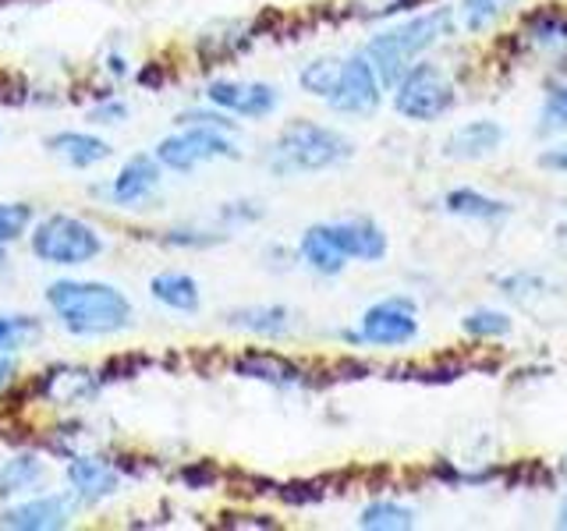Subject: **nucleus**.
I'll return each instance as SVG.
<instances>
[{
    "instance_id": "39",
    "label": "nucleus",
    "mask_w": 567,
    "mask_h": 531,
    "mask_svg": "<svg viewBox=\"0 0 567 531\" xmlns=\"http://www.w3.org/2000/svg\"><path fill=\"white\" fill-rule=\"evenodd\" d=\"M138 82H142V85H150V88H164V67H159L156 61L146 64V67L138 71Z\"/></svg>"
},
{
    "instance_id": "42",
    "label": "nucleus",
    "mask_w": 567,
    "mask_h": 531,
    "mask_svg": "<svg viewBox=\"0 0 567 531\" xmlns=\"http://www.w3.org/2000/svg\"><path fill=\"white\" fill-rule=\"evenodd\" d=\"M4 266H8V256H4V248H0V270H4Z\"/></svg>"
},
{
    "instance_id": "6",
    "label": "nucleus",
    "mask_w": 567,
    "mask_h": 531,
    "mask_svg": "<svg viewBox=\"0 0 567 531\" xmlns=\"http://www.w3.org/2000/svg\"><path fill=\"white\" fill-rule=\"evenodd\" d=\"M235 132L213 128V124H182V132H174L167 138L156 142V159L164 170L174 174H192L203 164H217V159H238L241 149L230 138Z\"/></svg>"
},
{
    "instance_id": "40",
    "label": "nucleus",
    "mask_w": 567,
    "mask_h": 531,
    "mask_svg": "<svg viewBox=\"0 0 567 531\" xmlns=\"http://www.w3.org/2000/svg\"><path fill=\"white\" fill-rule=\"evenodd\" d=\"M106 71H111V79H124L128 75V61H124L121 53H111V58H106Z\"/></svg>"
},
{
    "instance_id": "31",
    "label": "nucleus",
    "mask_w": 567,
    "mask_h": 531,
    "mask_svg": "<svg viewBox=\"0 0 567 531\" xmlns=\"http://www.w3.org/2000/svg\"><path fill=\"white\" fill-rule=\"evenodd\" d=\"M35 209L29 202H0V248L14 244L32 230Z\"/></svg>"
},
{
    "instance_id": "4",
    "label": "nucleus",
    "mask_w": 567,
    "mask_h": 531,
    "mask_svg": "<svg viewBox=\"0 0 567 531\" xmlns=\"http://www.w3.org/2000/svg\"><path fill=\"white\" fill-rule=\"evenodd\" d=\"M394 111L412 124H436L457 106V85L454 75L436 61H415L412 67L390 88Z\"/></svg>"
},
{
    "instance_id": "7",
    "label": "nucleus",
    "mask_w": 567,
    "mask_h": 531,
    "mask_svg": "<svg viewBox=\"0 0 567 531\" xmlns=\"http://www.w3.org/2000/svg\"><path fill=\"white\" fill-rule=\"evenodd\" d=\"M383 82L377 67L365 58V50H354L341 61V79H337L333 93L327 96V106L333 114L344 117H372L383 103Z\"/></svg>"
},
{
    "instance_id": "32",
    "label": "nucleus",
    "mask_w": 567,
    "mask_h": 531,
    "mask_svg": "<svg viewBox=\"0 0 567 531\" xmlns=\"http://www.w3.org/2000/svg\"><path fill=\"white\" fill-rule=\"evenodd\" d=\"M496 288L504 291V298H511V301H522V305H528V301H536V298H543V294H549V283L539 277V273H507V277H501L496 280Z\"/></svg>"
},
{
    "instance_id": "16",
    "label": "nucleus",
    "mask_w": 567,
    "mask_h": 531,
    "mask_svg": "<svg viewBox=\"0 0 567 531\" xmlns=\"http://www.w3.org/2000/svg\"><path fill=\"white\" fill-rule=\"evenodd\" d=\"M333 241L341 244V252L348 256V262H380L386 259V230L369 220V217H344L330 223Z\"/></svg>"
},
{
    "instance_id": "30",
    "label": "nucleus",
    "mask_w": 567,
    "mask_h": 531,
    "mask_svg": "<svg viewBox=\"0 0 567 531\" xmlns=\"http://www.w3.org/2000/svg\"><path fill=\"white\" fill-rule=\"evenodd\" d=\"M43 323L35 315H0V351L14 354L29 347L32 341H40Z\"/></svg>"
},
{
    "instance_id": "2",
    "label": "nucleus",
    "mask_w": 567,
    "mask_h": 531,
    "mask_svg": "<svg viewBox=\"0 0 567 531\" xmlns=\"http://www.w3.org/2000/svg\"><path fill=\"white\" fill-rule=\"evenodd\" d=\"M454 29H457L454 8H430V11H419L412 18H404L401 25H390V29L372 35V40L365 43V58L372 61V67H377V75H380L386 93L398 85V79L415 61H422L425 53H430L433 46H440L443 40H451Z\"/></svg>"
},
{
    "instance_id": "12",
    "label": "nucleus",
    "mask_w": 567,
    "mask_h": 531,
    "mask_svg": "<svg viewBox=\"0 0 567 531\" xmlns=\"http://www.w3.org/2000/svg\"><path fill=\"white\" fill-rule=\"evenodd\" d=\"M159 181H164V167H159V159L150 153H138L132 159H124L121 170L111 177V185L103 188V195L117 209H138L142 202H150L159 191Z\"/></svg>"
},
{
    "instance_id": "37",
    "label": "nucleus",
    "mask_w": 567,
    "mask_h": 531,
    "mask_svg": "<svg viewBox=\"0 0 567 531\" xmlns=\"http://www.w3.org/2000/svg\"><path fill=\"white\" fill-rule=\"evenodd\" d=\"M539 167L549 170V174H567V138L554 142V146H546L539 153Z\"/></svg>"
},
{
    "instance_id": "33",
    "label": "nucleus",
    "mask_w": 567,
    "mask_h": 531,
    "mask_svg": "<svg viewBox=\"0 0 567 531\" xmlns=\"http://www.w3.org/2000/svg\"><path fill=\"white\" fill-rule=\"evenodd\" d=\"M159 241L167 248H195V252H203V248L224 244L227 235H220V230H203V227H171V230H164Z\"/></svg>"
},
{
    "instance_id": "38",
    "label": "nucleus",
    "mask_w": 567,
    "mask_h": 531,
    "mask_svg": "<svg viewBox=\"0 0 567 531\" xmlns=\"http://www.w3.org/2000/svg\"><path fill=\"white\" fill-rule=\"evenodd\" d=\"M14 376H18V365L11 362V354L0 351V394L14 386Z\"/></svg>"
},
{
    "instance_id": "9",
    "label": "nucleus",
    "mask_w": 567,
    "mask_h": 531,
    "mask_svg": "<svg viewBox=\"0 0 567 531\" xmlns=\"http://www.w3.org/2000/svg\"><path fill=\"white\" fill-rule=\"evenodd\" d=\"M79 496L75 492H40L32 500H22L14 507L0 510V528L8 531H61L71 528L79 513Z\"/></svg>"
},
{
    "instance_id": "21",
    "label": "nucleus",
    "mask_w": 567,
    "mask_h": 531,
    "mask_svg": "<svg viewBox=\"0 0 567 531\" xmlns=\"http://www.w3.org/2000/svg\"><path fill=\"white\" fill-rule=\"evenodd\" d=\"M150 294L153 301H159L164 309L171 312H182V315H192L199 312L203 305V291H199V280L185 270H164L150 280Z\"/></svg>"
},
{
    "instance_id": "34",
    "label": "nucleus",
    "mask_w": 567,
    "mask_h": 531,
    "mask_svg": "<svg viewBox=\"0 0 567 531\" xmlns=\"http://www.w3.org/2000/svg\"><path fill=\"white\" fill-rule=\"evenodd\" d=\"M220 223H235V227H241V223H256V220H262V206L259 202H252V199H238V202H224L220 206Z\"/></svg>"
},
{
    "instance_id": "5",
    "label": "nucleus",
    "mask_w": 567,
    "mask_h": 531,
    "mask_svg": "<svg viewBox=\"0 0 567 531\" xmlns=\"http://www.w3.org/2000/svg\"><path fill=\"white\" fill-rule=\"evenodd\" d=\"M29 248L32 256L47 266H85L103 256V235L71 212H50V217L35 220L29 230Z\"/></svg>"
},
{
    "instance_id": "24",
    "label": "nucleus",
    "mask_w": 567,
    "mask_h": 531,
    "mask_svg": "<svg viewBox=\"0 0 567 531\" xmlns=\"http://www.w3.org/2000/svg\"><path fill=\"white\" fill-rule=\"evenodd\" d=\"M43 482H47V460L35 454H18L0 465V500L35 492Z\"/></svg>"
},
{
    "instance_id": "14",
    "label": "nucleus",
    "mask_w": 567,
    "mask_h": 531,
    "mask_svg": "<svg viewBox=\"0 0 567 531\" xmlns=\"http://www.w3.org/2000/svg\"><path fill=\"white\" fill-rule=\"evenodd\" d=\"M504 142H507V132L501 121L478 117V121L457 124L447 135V142H443V156L454 159V164H478V159H489Z\"/></svg>"
},
{
    "instance_id": "29",
    "label": "nucleus",
    "mask_w": 567,
    "mask_h": 531,
    "mask_svg": "<svg viewBox=\"0 0 567 531\" xmlns=\"http://www.w3.org/2000/svg\"><path fill=\"white\" fill-rule=\"evenodd\" d=\"M539 135H567V79H557L546 85L539 103Z\"/></svg>"
},
{
    "instance_id": "28",
    "label": "nucleus",
    "mask_w": 567,
    "mask_h": 531,
    "mask_svg": "<svg viewBox=\"0 0 567 531\" xmlns=\"http://www.w3.org/2000/svg\"><path fill=\"white\" fill-rule=\"evenodd\" d=\"M341 61L344 58H312L309 64H301V71H298L301 93H309L316 100H327L333 93L337 79H341Z\"/></svg>"
},
{
    "instance_id": "8",
    "label": "nucleus",
    "mask_w": 567,
    "mask_h": 531,
    "mask_svg": "<svg viewBox=\"0 0 567 531\" xmlns=\"http://www.w3.org/2000/svg\"><path fill=\"white\" fill-rule=\"evenodd\" d=\"M362 347H404L419 336V305L408 294L380 298L359 319Z\"/></svg>"
},
{
    "instance_id": "17",
    "label": "nucleus",
    "mask_w": 567,
    "mask_h": 531,
    "mask_svg": "<svg viewBox=\"0 0 567 531\" xmlns=\"http://www.w3.org/2000/svg\"><path fill=\"white\" fill-rule=\"evenodd\" d=\"M298 262L312 270L316 277H341L348 270V256L341 252V244L333 241L330 223H312L306 227V235L298 241Z\"/></svg>"
},
{
    "instance_id": "22",
    "label": "nucleus",
    "mask_w": 567,
    "mask_h": 531,
    "mask_svg": "<svg viewBox=\"0 0 567 531\" xmlns=\"http://www.w3.org/2000/svg\"><path fill=\"white\" fill-rule=\"evenodd\" d=\"M443 212H451L457 220H472V223H496L511 217V206L478 188H451L443 195Z\"/></svg>"
},
{
    "instance_id": "13",
    "label": "nucleus",
    "mask_w": 567,
    "mask_h": 531,
    "mask_svg": "<svg viewBox=\"0 0 567 531\" xmlns=\"http://www.w3.org/2000/svg\"><path fill=\"white\" fill-rule=\"evenodd\" d=\"M64 478H68L71 492L79 496L82 507H96L103 500H111V496L121 489V468L114 465V460L100 457V454L68 457Z\"/></svg>"
},
{
    "instance_id": "35",
    "label": "nucleus",
    "mask_w": 567,
    "mask_h": 531,
    "mask_svg": "<svg viewBox=\"0 0 567 531\" xmlns=\"http://www.w3.org/2000/svg\"><path fill=\"white\" fill-rule=\"evenodd\" d=\"M177 478L185 482V489H209L217 482V468H213V460H192L177 471Z\"/></svg>"
},
{
    "instance_id": "15",
    "label": "nucleus",
    "mask_w": 567,
    "mask_h": 531,
    "mask_svg": "<svg viewBox=\"0 0 567 531\" xmlns=\"http://www.w3.org/2000/svg\"><path fill=\"white\" fill-rule=\"evenodd\" d=\"M230 368H235V376H241V379H256V383L277 386V389H295V386L309 383L306 368L291 358H284L277 351H245L230 362Z\"/></svg>"
},
{
    "instance_id": "23",
    "label": "nucleus",
    "mask_w": 567,
    "mask_h": 531,
    "mask_svg": "<svg viewBox=\"0 0 567 531\" xmlns=\"http://www.w3.org/2000/svg\"><path fill=\"white\" fill-rule=\"evenodd\" d=\"M525 40L543 53H567V11L546 4L525 18Z\"/></svg>"
},
{
    "instance_id": "3",
    "label": "nucleus",
    "mask_w": 567,
    "mask_h": 531,
    "mask_svg": "<svg viewBox=\"0 0 567 531\" xmlns=\"http://www.w3.org/2000/svg\"><path fill=\"white\" fill-rule=\"evenodd\" d=\"M351 156H354V142L344 132L309 117H298L277 132L270 153H266V167L277 177H298V174L333 170L348 164Z\"/></svg>"
},
{
    "instance_id": "20",
    "label": "nucleus",
    "mask_w": 567,
    "mask_h": 531,
    "mask_svg": "<svg viewBox=\"0 0 567 531\" xmlns=\"http://www.w3.org/2000/svg\"><path fill=\"white\" fill-rule=\"evenodd\" d=\"M248 43H252L248 22H213L199 32V40H195V53H199L206 64H220V61L238 58Z\"/></svg>"
},
{
    "instance_id": "18",
    "label": "nucleus",
    "mask_w": 567,
    "mask_h": 531,
    "mask_svg": "<svg viewBox=\"0 0 567 531\" xmlns=\"http://www.w3.org/2000/svg\"><path fill=\"white\" fill-rule=\"evenodd\" d=\"M224 319L230 330L262 336V341H284L295 330V312L288 305H241L230 309Z\"/></svg>"
},
{
    "instance_id": "19",
    "label": "nucleus",
    "mask_w": 567,
    "mask_h": 531,
    "mask_svg": "<svg viewBox=\"0 0 567 531\" xmlns=\"http://www.w3.org/2000/svg\"><path fill=\"white\" fill-rule=\"evenodd\" d=\"M47 153L53 159H64L68 167H96L103 159H111L114 146L106 138L93 135V132H58L47 138Z\"/></svg>"
},
{
    "instance_id": "25",
    "label": "nucleus",
    "mask_w": 567,
    "mask_h": 531,
    "mask_svg": "<svg viewBox=\"0 0 567 531\" xmlns=\"http://www.w3.org/2000/svg\"><path fill=\"white\" fill-rule=\"evenodd\" d=\"M362 531H408L419 528V510L398 500H372L359 510Z\"/></svg>"
},
{
    "instance_id": "1",
    "label": "nucleus",
    "mask_w": 567,
    "mask_h": 531,
    "mask_svg": "<svg viewBox=\"0 0 567 531\" xmlns=\"http://www.w3.org/2000/svg\"><path fill=\"white\" fill-rule=\"evenodd\" d=\"M43 298L58 323L75 336L121 333L135 315L132 298L103 280H53Z\"/></svg>"
},
{
    "instance_id": "36",
    "label": "nucleus",
    "mask_w": 567,
    "mask_h": 531,
    "mask_svg": "<svg viewBox=\"0 0 567 531\" xmlns=\"http://www.w3.org/2000/svg\"><path fill=\"white\" fill-rule=\"evenodd\" d=\"M128 103H121L114 96H103V103H96L93 111H89V121L93 124H124L128 121Z\"/></svg>"
},
{
    "instance_id": "41",
    "label": "nucleus",
    "mask_w": 567,
    "mask_h": 531,
    "mask_svg": "<svg viewBox=\"0 0 567 531\" xmlns=\"http://www.w3.org/2000/svg\"><path fill=\"white\" fill-rule=\"evenodd\" d=\"M557 524L567 531V492L560 496V503H557Z\"/></svg>"
},
{
    "instance_id": "11",
    "label": "nucleus",
    "mask_w": 567,
    "mask_h": 531,
    "mask_svg": "<svg viewBox=\"0 0 567 531\" xmlns=\"http://www.w3.org/2000/svg\"><path fill=\"white\" fill-rule=\"evenodd\" d=\"M103 386V376L85 365H50L32 383V394L53 407H79L89 404Z\"/></svg>"
},
{
    "instance_id": "10",
    "label": "nucleus",
    "mask_w": 567,
    "mask_h": 531,
    "mask_svg": "<svg viewBox=\"0 0 567 531\" xmlns=\"http://www.w3.org/2000/svg\"><path fill=\"white\" fill-rule=\"evenodd\" d=\"M206 103L230 117L245 121H266L277 114L280 88L270 82H235V79H213L206 85Z\"/></svg>"
},
{
    "instance_id": "26",
    "label": "nucleus",
    "mask_w": 567,
    "mask_h": 531,
    "mask_svg": "<svg viewBox=\"0 0 567 531\" xmlns=\"http://www.w3.org/2000/svg\"><path fill=\"white\" fill-rule=\"evenodd\" d=\"M514 4H518V0H457L454 18L468 35H478L501 22Z\"/></svg>"
},
{
    "instance_id": "27",
    "label": "nucleus",
    "mask_w": 567,
    "mask_h": 531,
    "mask_svg": "<svg viewBox=\"0 0 567 531\" xmlns=\"http://www.w3.org/2000/svg\"><path fill=\"white\" fill-rule=\"evenodd\" d=\"M514 330V319L501 309H472L461 315V333L472 336V341H501V336H507Z\"/></svg>"
}]
</instances>
